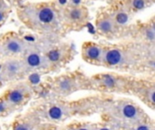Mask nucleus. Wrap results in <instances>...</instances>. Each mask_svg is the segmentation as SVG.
<instances>
[{"mask_svg":"<svg viewBox=\"0 0 155 130\" xmlns=\"http://www.w3.org/2000/svg\"><path fill=\"white\" fill-rule=\"evenodd\" d=\"M16 14L25 26L41 33L55 32L61 24V10L54 2L29 3L20 6Z\"/></svg>","mask_w":155,"mask_h":130,"instance_id":"nucleus-1","label":"nucleus"},{"mask_svg":"<svg viewBox=\"0 0 155 130\" xmlns=\"http://www.w3.org/2000/svg\"><path fill=\"white\" fill-rule=\"evenodd\" d=\"M134 61V52L122 46L104 47L102 65L113 69H125L131 67Z\"/></svg>","mask_w":155,"mask_h":130,"instance_id":"nucleus-2","label":"nucleus"},{"mask_svg":"<svg viewBox=\"0 0 155 130\" xmlns=\"http://www.w3.org/2000/svg\"><path fill=\"white\" fill-rule=\"evenodd\" d=\"M61 20L69 27L80 28L88 20V10L82 5H68L61 11Z\"/></svg>","mask_w":155,"mask_h":130,"instance_id":"nucleus-3","label":"nucleus"},{"mask_svg":"<svg viewBox=\"0 0 155 130\" xmlns=\"http://www.w3.org/2000/svg\"><path fill=\"white\" fill-rule=\"evenodd\" d=\"M95 25H96V30L98 33L105 37L113 38L115 36L121 26H119L112 15L109 14V12H102L100 13L95 20Z\"/></svg>","mask_w":155,"mask_h":130,"instance_id":"nucleus-4","label":"nucleus"},{"mask_svg":"<svg viewBox=\"0 0 155 130\" xmlns=\"http://www.w3.org/2000/svg\"><path fill=\"white\" fill-rule=\"evenodd\" d=\"M114 109L121 119L129 121L132 125L143 120V112L136 104L131 101H123Z\"/></svg>","mask_w":155,"mask_h":130,"instance_id":"nucleus-5","label":"nucleus"},{"mask_svg":"<svg viewBox=\"0 0 155 130\" xmlns=\"http://www.w3.org/2000/svg\"><path fill=\"white\" fill-rule=\"evenodd\" d=\"M0 44L2 53L6 55H18L26 51L25 42L18 35L14 33L5 35Z\"/></svg>","mask_w":155,"mask_h":130,"instance_id":"nucleus-6","label":"nucleus"},{"mask_svg":"<svg viewBox=\"0 0 155 130\" xmlns=\"http://www.w3.org/2000/svg\"><path fill=\"white\" fill-rule=\"evenodd\" d=\"M104 53V46L93 42H86L82 46L83 59L94 65H102V58Z\"/></svg>","mask_w":155,"mask_h":130,"instance_id":"nucleus-7","label":"nucleus"},{"mask_svg":"<svg viewBox=\"0 0 155 130\" xmlns=\"http://www.w3.org/2000/svg\"><path fill=\"white\" fill-rule=\"evenodd\" d=\"M25 71L23 60L9 58L2 66V77L5 80H13L19 77Z\"/></svg>","mask_w":155,"mask_h":130,"instance_id":"nucleus-8","label":"nucleus"},{"mask_svg":"<svg viewBox=\"0 0 155 130\" xmlns=\"http://www.w3.org/2000/svg\"><path fill=\"white\" fill-rule=\"evenodd\" d=\"M28 93L29 92L26 86H16L5 92L4 100L10 107L17 106L25 102Z\"/></svg>","mask_w":155,"mask_h":130,"instance_id":"nucleus-9","label":"nucleus"},{"mask_svg":"<svg viewBox=\"0 0 155 130\" xmlns=\"http://www.w3.org/2000/svg\"><path fill=\"white\" fill-rule=\"evenodd\" d=\"M23 62L25 70H34L48 66L45 55H42L37 51H29L23 59Z\"/></svg>","mask_w":155,"mask_h":130,"instance_id":"nucleus-10","label":"nucleus"},{"mask_svg":"<svg viewBox=\"0 0 155 130\" xmlns=\"http://www.w3.org/2000/svg\"><path fill=\"white\" fill-rule=\"evenodd\" d=\"M109 14L112 15V17L119 26L126 24L130 18V12L125 8L122 1L116 4L111 9V12H109Z\"/></svg>","mask_w":155,"mask_h":130,"instance_id":"nucleus-11","label":"nucleus"},{"mask_svg":"<svg viewBox=\"0 0 155 130\" xmlns=\"http://www.w3.org/2000/svg\"><path fill=\"white\" fill-rule=\"evenodd\" d=\"M67 54V49L64 47H56L54 49L49 50L45 54V58L48 63V66L56 64L65 59Z\"/></svg>","mask_w":155,"mask_h":130,"instance_id":"nucleus-12","label":"nucleus"},{"mask_svg":"<svg viewBox=\"0 0 155 130\" xmlns=\"http://www.w3.org/2000/svg\"><path fill=\"white\" fill-rule=\"evenodd\" d=\"M95 81H97L99 86H101L106 90H114V89L119 88V86H120L119 83L122 80L115 77L114 75L103 74V75L97 76Z\"/></svg>","mask_w":155,"mask_h":130,"instance_id":"nucleus-13","label":"nucleus"},{"mask_svg":"<svg viewBox=\"0 0 155 130\" xmlns=\"http://www.w3.org/2000/svg\"><path fill=\"white\" fill-rule=\"evenodd\" d=\"M56 90L63 94H70L76 90V81L71 78H63L56 82Z\"/></svg>","mask_w":155,"mask_h":130,"instance_id":"nucleus-14","label":"nucleus"},{"mask_svg":"<svg viewBox=\"0 0 155 130\" xmlns=\"http://www.w3.org/2000/svg\"><path fill=\"white\" fill-rule=\"evenodd\" d=\"M122 2L130 14L142 11L152 4L149 0H123Z\"/></svg>","mask_w":155,"mask_h":130,"instance_id":"nucleus-15","label":"nucleus"},{"mask_svg":"<svg viewBox=\"0 0 155 130\" xmlns=\"http://www.w3.org/2000/svg\"><path fill=\"white\" fill-rule=\"evenodd\" d=\"M141 34L143 39H145L150 43H153L155 40V30L153 23L148 24L141 29Z\"/></svg>","mask_w":155,"mask_h":130,"instance_id":"nucleus-16","label":"nucleus"},{"mask_svg":"<svg viewBox=\"0 0 155 130\" xmlns=\"http://www.w3.org/2000/svg\"><path fill=\"white\" fill-rule=\"evenodd\" d=\"M64 115V109L61 106H52L47 110V117L52 120H59Z\"/></svg>","mask_w":155,"mask_h":130,"instance_id":"nucleus-17","label":"nucleus"},{"mask_svg":"<svg viewBox=\"0 0 155 130\" xmlns=\"http://www.w3.org/2000/svg\"><path fill=\"white\" fill-rule=\"evenodd\" d=\"M9 12V5L5 0H0V25L5 21Z\"/></svg>","mask_w":155,"mask_h":130,"instance_id":"nucleus-18","label":"nucleus"},{"mask_svg":"<svg viewBox=\"0 0 155 130\" xmlns=\"http://www.w3.org/2000/svg\"><path fill=\"white\" fill-rule=\"evenodd\" d=\"M130 130H154V127L153 123H149L142 120L140 122L133 124L132 128Z\"/></svg>","mask_w":155,"mask_h":130,"instance_id":"nucleus-19","label":"nucleus"},{"mask_svg":"<svg viewBox=\"0 0 155 130\" xmlns=\"http://www.w3.org/2000/svg\"><path fill=\"white\" fill-rule=\"evenodd\" d=\"M10 108V106L6 103V101L4 99H0V114L5 112Z\"/></svg>","mask_w":155,"mask_h":130,"instance_id":"nucleus-20","label":"nucleus"},{"mask_svg":"<svg viewBox=\"0 0 155 130\" xmlns=\"http://www.w3.org/2000/svg\"><path fill=\"white\" fill-rule=\"evenodd\" d=\"M72 130H95V127L94 126H89V125H83V126H79L76 127Z\"/></svg>","mask_w":155,"mask_h":130,"instance_id":"nucleus-21","label":"nucleus"},{"mask_svg":"<svg viewBox=\"0 0 155 130\" xmlns=\"http://www.w3.org/2000/svg\"><path fill=\"white\" fill-rule=\"evenodd\" d=\"M14 130H30V127L27 123H20L14 128Z\"/></svg>","mask_w":155,"mask_h":130,"instance_id":"nucleus-22","label":"nucleus"},{"mask_svg":"<svg viewBox=\"0 0 155 130\" xmlns=\"http://www.w3.org/2000/svg\"><path fill=\"white\" fill-rule=\"evenodd\" d=\"M95 130H113L111 129V128H95Z\"/></svg>","mask_w":155,"mask_h":130,"instance_id":"nucleus-23","label":"nucleus"},{"mask_svg":"<svg viewBox=\"0 0 155 130\" xmlns=\"http://www.w3.org/2000/svg\"><path fill=\"white\" fill-rule=\"evenodd\" d=\"M2 53V49H1V44H0V54Z\"/></svg>","mask_w":155,"mask_h":130,"instance_id":"nucleus-24","label":"nucleus"},{"mask_svg":"<svg viewBox=\"0 0 155 130\" xmlns=\"http://www.w3.org/2000/svg\"><path fill=\"white\" fill-rule=\"evenodd\" d=\"M149 1H150V2H151V3H153V2H154L155 0H149Z\"/></svg>","mask_w":155,"mask_h":130,"instance_id":"nucleus-25","label":"nucleus"}]
</instances>
